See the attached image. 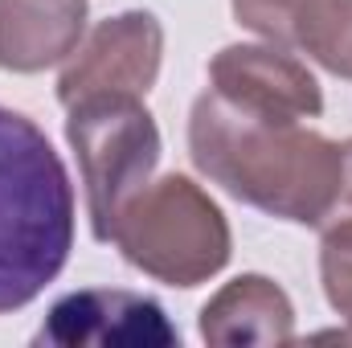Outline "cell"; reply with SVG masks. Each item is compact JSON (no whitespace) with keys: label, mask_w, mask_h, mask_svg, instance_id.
<instances>
[{"label":"cell","mask_w":352,"mask_h":348,"mask_svg":"<svg viewBox=\"0 0 352 348\" xmlns=\"http://www.w3.org/2000/svg\"><path fill=\"white\" fill-rule=\"evenodd\" d=\"M336 226H352V140H344V173H340V193L328 209V217L320 221V234L324 230H336Z\"/></svg>","instance_id":"obj_12"},{"label":"cell","mask_w":352,"mask_h":348,"mask_svg":"<svg viewBox=\"0 0 352 348\" xmlns=\"http://www.w3.org/2000/svg\"><path fill=\"white\" fill-rule=\"evenodd\" d=\"M209 90L221 94L230 107L263 115V119H287L307 123L324 111V94L316 74L287 50V45H226L209 62Z\"/></svg>","instance_id":"obj_7"},{"label":"cell","mask_w":352,"mask_h":348,"mask_svg":"<svg viewBox=\"0 0 352 348\" xmlns=\"http://www.w3.org/2000/svg\"><path fill=\"white\" fill-rule=\"evenodd\" d=\"M188 156L242 205L311 230L328 217L344 173V144L307 123L238 111L213 90L188 111Z\"/></svg>","instance_id":"obj_1"},{"label":"cell","mask_w":352,"mask_h":348,"mask_svg":"<svg viewBox=\"0 0 352 348\" xmlns=\"http://www.w3.org/2000/svg\"><path fill=\"white\" fill-rule=\"evenodd\" d=\"M66 111V140L87 184L90 234L98 242H111L123 205L152 180L160 164V127L144 98L123 94L82 98Z\"/></svg>","instance_id":"obj_4"},{"label":"cell","mask_w":352,"mask_h":348,"mask_svg":"<svg viewBox=\"0 0 352 348\" xmlns=\"http://www.w3.org/2000/svg\"><path fill=\"white\" fill-rule=\"evenodd\" d=\"M242 29L352 83V0H230Z\"/></svg>","instance_id":"obj_8"},{"label":"cell","mask_w":352,"mask_h":348,"mask_svg":"<svg viewBox=\"0 0 352 348\" xmlns=\"http://www.w3.org/2000/svg\"><path fill=\"white\" fill-rule=\"evenodd\" d=\"M160 62H164V25L144 8H127L119 17L98 21L87 33V41H78V50L66 58L58 78V102L74 107L82 98H102V94L144 98L160 78Z\"/></svg>","instance_id":"obj_5"},{"label":"cell","mask_w":352,"mask_h":348,"mask_svg":"<svg viewBox=\"0 0 352 348\" xmlns=\"http://www.w3.org/2000/svg\"><path fill=\"white\" fill-rule=\"evenodd\" d=\"M87 0H0V70L41 74L87 37Z\"/></svg>","instance_id":"obj_9"},{"label":"cell","mask_w":352,"mask_h":348,"mask_svg":"<svg viewBox=\"0 0 352 348\" xmlns=\"http://www.w3.org/2000/svg\"><path fill=\"white\" fill-rule=\"evenodd\" d=\"M74 250V184L45 131L0 107V316L29 307Z\"/></svg>","instance_id":"obj_2"},{"label":"cell","mask_w":352,"mask_h":348,"mask_svg":"<svg viewBox=\"0 0 352 348\" xmlns=\"http://www.w3.org/2000/svg\"><path fill=\"white\" fill-rule=\"evenodd\" d=\"M291 336H295V307H291L287 291L266 274L230 279L201 307V340L205 345H287Z\"/></svg>","instance_id":"obj_10"},{"label":"cell","mask_w":352,"mask_h":348,"mask_svg":"<svg viewBox=\"0 0 352 348\" xmlns=\"http://www.w3.org/2000/svg\"><path fill=\"white\" fill-rule=\"evenodd\" d=\"M33 340L50 348H168L180 345V332L168 324L164 307L148 295L119 287H87L62 295Z\"/></svg>","instance_id":"obj_6"},{"label":"cell","mask_w":352,"mask_h":348,"mask_svg":"<svg viewBox=\"0 0 352 348\" xmlns=\"http://www.w3.org/2000/svg\"><path fill=\"white\" fill-rule=\"evenodd\" d=\"M320 279L324 295L336 316H344L352 328V226H336L320 234Z\"/></svg>","instance_id":"obj_11"},{"label":"cell","mask_w":352,"mask_h":348,"mask_svg":"<svg viewBox=\"0 0 352 348\" xmlns=\"http://www.w3.org/2000/svg\"><path fill=\"white\" fill-rule=\"evenodd\" d=\"M111 242L119 254L168 287H201L226 270L234 238L217 201L188 176L148 180L119 213Z\"/></svg>","instance_id":"obj_3"}]
</instances>
